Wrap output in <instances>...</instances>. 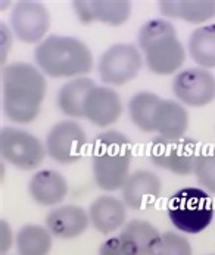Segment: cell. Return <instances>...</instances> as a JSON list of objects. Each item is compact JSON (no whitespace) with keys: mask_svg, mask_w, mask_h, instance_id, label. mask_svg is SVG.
<instances>
[{"mask_svg":"<svg viewBox=\"0 0 215 255\" xmlns=\"http://www.w3.org/2000/svg\"><path fill=\"white\" fill-rule=\"evenodd\" d=\"M89 217L92 226L99 233L110 235L125 224V204L112 195L98 196L89 207Z\"/></svg>","mask_w":215,"mask_h":255,"instance_id":"ac0fdd59","label":"cell"},{"mask_svg":"<svg viewBox=\"0 0 215 255\" xmlns=\"http://www.w3.org/2000/svg\"><path fill=\"white\" fill-rule=\"evenodd\" d=\"M10 31L12 30H9V27L4 22L0 24V36H1V65L6 62L9 47L12 46V34H10Z\"/></svg>","mask_w":215,"mask_h":255,"instance_id":"f1b7e54d","label":"cell"},{"mask_svg":"<svg viewBox=\"0 0 215 255\" xmlns=\"http://www.w3.org/2000/svg\"><path fill=\"white\" fill-rule=\"evenodd\" d=\"M133 145L130 139L118 130L99 133L92 143V170L99 189L116 192L124 187L130 177Z\"/></svg>","mask_w":215,"mask_h":255,"instance_id":"3957f363","label":"cell"},{"mask_svg":"<svg viewBox=\"0 0 215 255\" xmlns=\"http://www.w3.org/2000/svg\"><path fill=\"white\" fill-rule=\"evenodd\" d=\"M15 245L18 255H49L53 248V236L46 226L30 223L18 230Z\"/></svg>","mask_w":215,"mask_h":255,"instance_id":"7402d4cb","label":"cell"},{"mask_svg":"<svg viewBox=\"0 0 215 255\" xmlns=\"http://www.w3.org/2000/svg\"><path fill=\"white\" fill-rule=\"evenodd\" d=\"M122 115L119 95L109 86H95L84 104V118L96 127L107 128Z\"/></svg>","mask_w":215,"mask_h":255,"instance_id":"5bb4252c","label":"cell"},{"mask_svg":"<svg viewBox=\"0 0 215 255\" xmlns=\"http://www.w3.org/2000/svg\"><path fill=\"white\" fill-rule=\"evenodd\" d=\"M173 92L181 105L202 108L215 101V75L210 70L192 67L176 74Z\"/></svg>","mask_w":215,"mask_h":255,"instance_id":"8fae6325","label":"cell"},{"mask_svg":"<svg viewBox=\"0 0 215 255\" xmlns=\"http://www.w3.org/2000/svg\"><path fill=\"white\" fill-rule=\"evenodd\" d=\"M50 12L47 7L33 0H22L13 4L9 15L12 34L27 44L41 43L50 30Z\"/></svg>","mask_w":215,"mask_h":255,"instance_id":"30bf717a","label":"cell"},{"mask_svg":"<svg viewBox=\"0 0 215 255\" xmlns=\"http://www.w3.org/2000/svg\"><path fill=\"white\" fill-rule=\"evenodd\" d=\"M96 86V83L89 77L72 78L67 81L56 95V104L59 111L74 118H84V104L90 90Z\"/></svg>","mask_w":215,"mask_h":255,"instance_id":"44dd1931","label":"cell"},{"mask_svg":"<svg viewBox=\"0 0 215 255\" xmlns=\"http://www.w3.org/2000/svg\"><path fill=\"white\" fill-rule=\"evenodd\" d=\"M71 4L83 24L102 22L110 27L125 24L133 10L128 0H75Z\"/></svg>","mask_w":215,"mask_h":255,"instance_id":"7c38bea8","label":"cell"},{"mask_svg":"<svg viewBox=\"0 0 215 255\" xmlns=\"http://www.w3.org/2000/svg\"><path fill=\"white\" fill-rule=\"evenodd\" d=\"M0 155L10 165L33 171L43 164L47 152L33 133L16 127H3L0 130Z\"/></svg>","mask_w":215,"mask_h":255,"instance_id":"52a82bcc","label":"cell"},{"mask_svg":"<svg viewBox=\"0 0 215 255\" xmlns=\"http://www.w3.org/2000/svg\"><path fill=\"white\" fill-rule=\"evenodd\" d=\"M199 143L187 136L180 139L155 137L147 146V156L150 162L159 168L168 170L177 176H189L195 170L199 155Z\"/></svg>","mask_w":215,"mask_h":255,"instance_id":"8992f818","label":"cell"},{"mask_svg":"<svg viewBox=\"0 0 215 255\" xmlns=\"http://www.w3.org/2000/svg\"><path fill=\"white\" fill-rule=\"evenodd\" d=\"M36 67L50 78H80L93 70L90 47L72 36H47L34 49Z\"/></svg>","mask_w":215,"mask_h":255,"instance_id":"7a4b0ae2","label":"cell"},{"mask_svg":"<svg viewBox=\"0 0 215 255\" xmlns=\"http://www.w3.org/2000/svg\"><path fill=\"white\" fill-rule=\"evenodd\" d=\"M210 255H215V254H210Z\"/></svg>","mask_w":215,"mask_h":255,"instance_id":"f546056e","label":"cell"},{"mask_svg":"<svg viewBox=\"0 0 215 255\" xmlns=\"http://www.w3.org/2000/svg\"><path fill=\"white\" fill-rule=\"evenodd\" d=\"M161 232L146 220H130L124 224L118 238L125 255H153L159 242Z\"/></svg>","mask_w":215,"mask_h":255,"instance_id":"2e32d148","label":"cell"},{"mask_svg":"<svg viewBox=\"0 0 215 255\" xmlns=\"http://www.w3.org/2000/svg\"><path fill=\"white\" fill-rule=\"evenodd\" d=\"M168 219L181 233L198 235L210 227L215 217L213 198L201 187H183L168 201Z\"/></svg>","mask_w":215,"mask_h":255,"instance_id":"5b68a950","label":"cell"},{"mask_svg":"<svg viewBox=\"0 0 215 255\" xmlns=\"http://www.w3.org/2000/svg\"><path fill=\"white\" fill-rule=\"evenodd\" d=\"M31 198L41 207H56L68 195V182L56 170H38L28 183Z\"/></svg>","mask_w":215,"mask_h":255,"instance_id":"e0dca14e","label":"cell"},{"mask_svg":"<svg viewBox=\"0 0 215 255\" xmlns=\"http://www.w3.org/2000/svg\"><path fill=\"white\" fill-rule=\"evenodd\" d=\"M193 174L201 184V189L210 195H215V145L201 147Z\"/></svg>","mask_w":215,"mask_h":255,"instance_id":"d4e9b609","label":"cell"},{"mask_svg":"<svg viewBox=\"0 0 215 255\" xmlns=\"http://www.w3.org/2000/svg\"><path fill=\"white\" fill-rule=\"evenodd\" d=\"M162 98L152 92H139L128 101V117L131 123L143 133L153 131V117Z\"/></svg>","mask_w":215,"mask_h":255,"instance_id":"cb8c5ba5","label":"cell"},{"mask_svg":"<svg viewBox=\"0 0 215 255\" xmlns=\"http://www.w3.org/2000/svg\"><path fill=\"white\" fill-rule=\"evenodd\" d=\"M143 68L140 50L131 43H116L108 47L98 62V73L108 86H124Z\"/></svg>","mask_w":215,"mask_h":255,"instance_id":"ba28073f","label":"cell"},{"mask_svg":"<svg viewBox=\"0 0 215 255\" xmlns=\"http://www.w3.org/2000/svg\"><path fill=\"white\" fill-rule=\"evenodd\" d=\"M90 226L89 211L78 205H59L46 216V227L53 238L75 239L87 232Z\"/></svg>","mask_w":215,"mask_h":255,"instance_id":"9a60e30c","label":"cell"},{"mask_svg":"<svg viewBox=\"0 0 215 255\" xmlns=\"http://www.w3.org/2000/svg\"><path fill=\"white\" fill-rule=\"evenodd\" d=\"M99 255H125L119 238L118 236H112V238L107 239L99 247Z\"/></svg>","mask_w":215,"mask_h":255,"instance_id":"83f0119b","label":"cell"},{"mask_svg":"<svg viewBox=\"0 0 215 255\" xmlns=\"http://www.w3.org/2000/svg\"><path fill=\"white\" fill-rule=\"evenodd\" d=\"M139 49L144 53L147 68L156 75L180 73L186 61V49L176 27L164 18L146 21L139 30Z\"/></svg>","mask_w":215,"mask_h":255,"instance_id":"277c9868","label":"cell"},{"mask_svg":"<svg viewBox=\"0 0 215 255\" xmlns=\"http://www.w3.org/2000/svg\"><path fill=\"white\" fill-rule=\"evenodd\" d=\"M189 127V112L179 101L161 99L153 117V131L164 139H180Z\"/></svg>","mask_w":215,"mask_h":255,"instance_id":"d6986e66","label":"cell"},{"mask_svg":"<svg viewBox=\"0 0 215 255\" xmlns=\"http://www.w3.org/2000/svg\"><path fill=\"white\" fill-rule=\"evenodd\" d=\"M187 50L199 68H215V24L198 27L189 37Z\"/></svg>","mask_w":215,"mask_h":255,"instance_id":"603a6c76","label":"cell"},{"mask_svg":"<svg viewBox=\"0 0 215 255\" xmlns=\"http://www.w3.org/2000/svg\"><path fill=\"white\" fill-rule=\"evenodd\" d=\"M153 255H193V248L181 233L167 230L161 235V242Z\"/></svg>","mask_w":215,"mask_h":255,"instance_id":"484cf974","label":"cell"},{"mask_svg":"<svg viewBox=\"0 0 215 255\" xmlns=\"http://www.w3.org/2000/svg\"><path fill=\"white\" fill-rule=\"evenodd\" d=\"M87 145V134L74 120L56 123L46 136V152L58 164L70 165L81 159Z\"/></svg>","mask_w":215,"mask_h":255,"instance_id":"9c48e42d","label":"cell"},{"mask_svg":"<svg viewBox=\"0 0 215 255\" xmlns=\"http://www.w3.org/2000/svg\"><path fill=\"white\" fill-rule=\"evenodd\" d=\"M13 245V232L4 219L0 220V254L6 255Z\"/></svg>","mask_w":215,"mask_h":255,"instance_id":"4316f807","label":"cell"},{"mask_svg":"<svg viewBox=\"0 0 215 255\" xmlns=\"http://www.w3.org/2000/svg\"><path fill=\"white\" fill-rule=\"evenodd\" d=\"M159 12L164 18L201 25L215 18V0H161Z\"/></svg>","mask_w":215,"mask_h":255,"instance_id":"ffe728a7","label":"cell"},{"mask_svg":"<svg viewBox=\"0 0 215 255\" xmlns=\"http://www.w3.org/2000/svg\"><path fill=\"white\" fill-rule=\"evenodd\" d=\"M162 183L159 176L149 170H137L130 174L121 189L122 202L133 211L149 210L159 199Z\"/></svg>","mask_w":215,"mask_h":255,"instance_id":"4fadbf2b","label":"cell"},{"mask_svg":"<svg viewBox=\"0 0 215 255\" xmlns=\"http://www.w3.org/2000/svg\"><path fill=\"white\" fill-rule=\"evenodd\" d=\"M3 112L15 124H30L40 115L47 81L36 65L12 62L3 68Z\"/></svg>","mask_w":215,"mask_h":255,"instance_id":"6da1fadb","label":"cell"}]
</instances>
